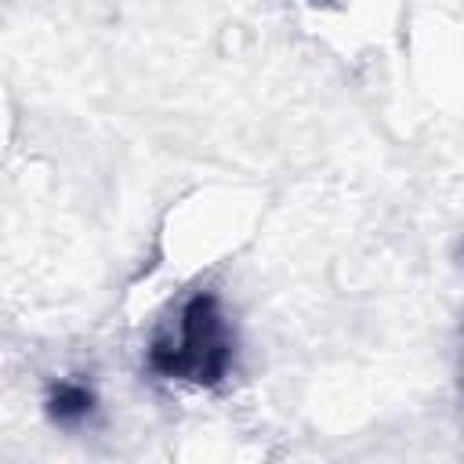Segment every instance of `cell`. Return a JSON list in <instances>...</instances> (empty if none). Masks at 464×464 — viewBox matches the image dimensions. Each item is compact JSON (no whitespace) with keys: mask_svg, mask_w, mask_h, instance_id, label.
<instances>
[{"mask_svg":"<svg viewBox=\"0 0 464 464\" xmlns=\"http://www.w3.org/2000/svg\"><path fill=\"white\" fill-rule=\"evenodd\" d=\"M232 355H236V337L218 294L196 290L156 330L145 352V366L163 381L214 388L225 381Z\"/></svg>","mask_w":464,"mask_h":464,"instance_id":"cell-1","label":"cell"},{"mask_svg":"<svg viewBox=\"0 0 464 464\" xmlns=\"http://www.w3.org/2000/svg\"><path fill=\"white\" fill-rule=\"evenodd\" d=\"M98 410V395L83 381H54L47 392V417L54 424H80Z\"/></svg>","mask_w":464,"mask_h":464,"instance_id":"cell-2","label":"cell"}]
</instances>
